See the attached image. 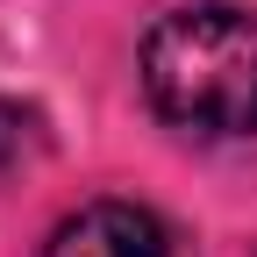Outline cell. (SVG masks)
Instances as JSON below:
<instances>
[{"label": "cell", "instance_id": "1", "mask_svg": "<svg viewBox=\"0 0 257 257\" xmlns=\"http://www.w3.org/2000/svg\"><path fill=\"white\" fill-rule=\"evenodd\" d=\"M143 93L200 143L257 136V15L229 0L172 8L143 36Z\"/></svg>", "mask_w": 257, "mask_h": 257}, {"label": "cell", "instance_id": "3", "mask_svg": "<svg viewBox=\"0 0 257 257\" xmlns=\"http://www.w3.org/2000/svg\"><path fill=\"white\" fill-rule=\"evenodd\" d=\"M36 114L29 107H15V100H0V172L8 165H22V157H36Z\"/></svg>", "mask_w": 257, "mask_h": 257}, {"label": "cell", "instance_id": "2", "mask_svg": "<svg viewBox=\"0 0 257 257\" xmlns=\"http://www.w3.org/2000/svg\"><path fill=\"white\" fill-rule=\"evenodd\" d=\"M43 257H172V236L136 200H93L72 221H57Z\"/></svg>", "mask_w": 257, "mask_h": 257}]
</instances>
